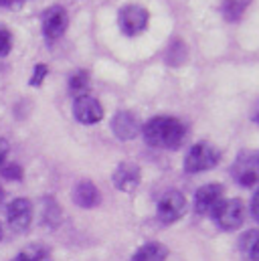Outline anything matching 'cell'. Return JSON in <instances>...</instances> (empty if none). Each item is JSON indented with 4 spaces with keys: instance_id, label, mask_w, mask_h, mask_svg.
<instances>
[{
    "instance_id": "obj_1",
    "label": "cell",
    "mask_w": 259,
    "mask_h": 261,
    "mask_svg": "<svg viewBox=\"0 0 259 261\" xmlns=\"http://www.w3.org/2000/svg\"><path fill=\"white\" fill-rule=\"evenodd\" d=\"M144 142L160 150H178L187 138V128L178 118L156 116L142 128Z\"/></svg>"
},
{
    "instance_id": "obj_2",
    "label": "cell",
    "mask_w": 259,
    "mask_h": 261,
    "mask_svg": "<svg viewBox=\"0 0 259 261\" xmlns=\"http://www.w3.org/2000/svg\"><path fill=\"white\" fill-rule=\"evenodd\" d=\"M217 227L225 233L237 231L245 221V204L241 198H223L211 213Z\"/></svg>"
},
{
    "instance_id": "obj_3",
    "label": "cell",
    "mask_w": 259,
    "mask_h": 261,
    "mask_svg": "<svg viewBox=\"0 0 259 261\" xmlns=\"http://www.w3.org/2000/svg\"><path fill=\"white\" fill-rule=\"evenodd\" d=\"M221 160V152L211 142H196L185 156V172L187 174H198L213 170Z\"/></svg>"
},
{
    "instance_id": "obj_4",
    "label": "cell",
    "mask_w": 259,
    "mask_h": 261,
    "mask_svg": "<svg viewBox=\"0 0 259 261\" xmlns=\"http://www.w3.org/2000/svg\"><path fill=\"white\" fill-rule=\"evenodd\" d=\"M231 174L239 187L251 189L259 182V154L255 152H239L237 160L233 162Z\"/></svg>"
},
{
    "instance_id": "obj_5",
    "label": "cell",
    "mask_w": 259,
    "mask_h": 261,
    "mask_svg": "<svg viewBox=\"0 0 259 261\" xmlns=\"http://www.w3.org/2000/svg\"><path fill=\"white\" fill-rule=\"evenodd\" d=\"M187 213V198L180 191H168L160 196L156 204V217L162 225H172L180 221Z\"/></svg>"
},
{
    "instance_id": "obj_6",
    "label": "cell",
    "mask_w": 259,
    "mask_h": 261,
    "mask_svg": "<svg viewBox=\"0 0 259 261\" xmlns=\"http://www.w3.org/2000/svg\"><path fill=\"white\" fill-rule=\"evenodd\" d=\"M150 12L140 4H126L118 12V24L126 37H136L148 29Z\"/></svg>"
},
{
    "instance_id": "obj_7",
    "label": "cell",
    "mask_w": 259,
    "mask_h": 261,
    "mask_svg": "<svg viewBox=\"0 0 259 261\" xmlns=\"http://www.w3.org/2000/svg\"><path fill=\"white\" fill-rule=\"evenodd\" d=\"M6 221H8V227L16 233L29 231L33 223V202L22 196L10 200L6 206Z\"/></svg>"
},
{
    "instance_id": "obj_8",
    "label": "cell",
    "mask_w": 259,
    "mask_h": 261,
    "mask_svg": "<svg viewBox=\"0 0 259 261\" xmlns=\"http://www.w3.org/2000/svg\"><path fill=\"white\" fill-rule=\"evenodd\" d=\"M41 24H43V35L47 41H57L61 39L69 27V14L63 6H49L41 14Z\"/></svg>"
},
{
    "instance_id": "obj_9",
    "label": "cell",
    "mask_w": 259,
    "mask_h": 261,
    "mask_svg": "<svg viewBox=\"0 0 259 261\" xmlns=\"http://www.w3.org/2000/svg\"><path fill=\"white\" fill-rule=\"evenodd\" d=\"M73 116L79 124L93 126L103 120V106L91 95H81L73 101Z\"/></svg>"
},
{
    "instance_id": "obj_10",
    "label": "cell",
    "mask_w": 259,
    "mask_h": 261,
    "mask_svg": "<svg viewBox=\"0 0 259 261\" xmlns=\"http://www.w3.org/2000/svg\"><path fill=\"white\" fill-rule=\"evenodd\" d=\"M142 172L136 162H120L112 174V182L122 193H134L140 187Z\"/></svg>"
},
{
    "instance_id": "obj_11",
    "label": "cell",
    "mask_w": 259,
    "mask_h": 261,
    "mask_svg": "<svg viewBox=\"0 0 259 261\" xmlns=\"http://www.w3.org/2000/svg\"><path fill=\"white\" fill-rule=\"evenodd\" d=\"M223 193H225V189L219 182H211V185L200 187L194 193V213L196 215H211L213 208L223 200Z\"/></svg>"
},
{
    "instance_id": "obj_12",
    "label": "cell",
    "mask_w": 259,
    "mask_h": 261,
    "mask_svg": "<svg viewBox=\"0 0 259 261\" xmlns=\"http://www.w3.org/2000/svg\"><path fill=\"white\" fill-rule=\"evenodd\" d=\"M112 132L118 140L122 142H128V140H134L140 132H142V126L138 122V118L128 112V110H120L114 118H112Z\"/></svg>"
},
{
    "instance_id": "obj_13",
    "label": "cell",
    "mask_w": 259,
    "mask_h": 261,
    "mask_svg": "<svg viewBox=\"0 0 259 261\" xmlns=\"http://www.w3.org/2000/svg\"><path fill=\"white\" fill-rule=\"evenodd\" d=\"M73 202L81 208H95L101 202V193L91 180H79L73 187Z\"/></svg>"
},
{
    "instance_id": "obj_14",
    "label": "cell",
    "mask_w": 259,
    "mask_h": 261,
    "mask_svg": "<svg viewBox=\"0 0 259 261\" xmlns=\"http://www.w3.org/2000/svg\"><path fill=\"white\" fill-rule=\"evenodd\" d=\"M168 253H170V251H168V247H166L164 243L148 241V243L140 245V247L134 251V255H132L130 261H166Z\"/></svg>"
},
{
    "instance_id": "obj_15",
    "label": "cell",
    "mask_w": 259,
    "mask_h": 261,
    "mask_svg": "<svg viewBox=\"0 0 259 261\" xmlns=\"http://www.w3.org/2000/svg\"><path fill=\"white\" fill-rule=\"evenodd\" d=\"M239 251L247 261H259V229H249L239 237Z\"/></svg>"
},
{
    "instance_id": "obj_16",
    "label": "cell",
    "mask_w": 259,
    "mask_h": 261,
    "mask_svg": "<svg viewBox=\"0 0 259 261\" xmlns=\"http://www.w3.org/2000/svg\"><path fill=\"white\" fill-rule=\"evenodd\" d=\"M69 91H71V95H75V97L87 95V91H89V73L83 71V69L75 71V73L69 77Z\"/></svg>"
},
{
    "instance_id": "obj_17",
    "label": "cell",
    "mask_w": 259,
    "mask_h": 261,
    "mask_svg": "<svg viewBox=\"0 0 259 261\" xmlns=\"http://www.w3.org/2000/svg\"><path fill=\"white\" fill-rule=\"evenodd\" d=\"M249 4H251V0H225L223 2V16L229 22H237Z\"/></svg>"
},
{
    "instance_id": "obj_18",
    "label": "cell",
    "mask_w": 259,
    "mask_h": 261,
    "mask_svg": "<svg viewBox=\"0 0 259 261\" xmlns=\"http://www.w3.org/2000/svg\"><path fill=\"white\" fill-rule=\"evenodd\" d=\"M10 261H49V249L43 245H29Z\"/></svg>"
},
{
    "instance_id": "obj_19",
    "label": "cell",
    "mask_w": 259,
    "mask_h": 261,
    "mask_svg": "<svg viewBox=\"0 0 259 261\" xmlns=\"http://www.w3.org/2000/svg\"><path fill=\"white\" fill-rule=\"evenodd\" d=\"M43 221H45L49 227H59V223H61V206H59L53 198H45Z\"/></svg>"
},
{
    "instance_id": "obj_20",
    "label": "cell",
    "mask_w": 259,
    "mask_h": 261,
    "mask_svg": "<svg viewBox=\"0 0 259 261\" xmlns=\"http://www.w3.org/2000/svg\"><path fill=\"white\" fill-rule=\"evenodd\" d=\"M47 75H49V67L45 65V63H37L35 69H33L31 79H29V85H31V87H41Z\"/></svg>"
},
{
    "instance_id": "obj_21",
    "label": "cell",
    "mask_w": 259,
    "mask_h": 261,
    "mask_svg": "<svg viewBox=\"0 0 259 261\" xmlns=\"http://www.w3.org/2000/svg\"><path fill=\"white\" fill-rule=\"evenodd\" d=\"M0 174L6 178V180H22V176H24V170H22V166L20 164H6L2 170H0Z\"/></svg>"
},
{
    "instance_id": "obj_22",
    "label": "cell",
    "mask_w": 259,
    "mask_h": 261,
    "mask_svg": "<svg viewBox=\"0 0 259 261\" xmlns=\"http://www.w3.org/2000/svg\"><path fill=\"white\" fill-rule=\"evenodd\" d=\"M12 49V33L6 27H0V57L8 55Z\"/></svg>"
},
{
    "instance_id": "obj_23",
    "label": "cell",
    "mask_w": 259,
    "mask_h": 261,
    "mask_svg": "<svg viewBox=\"0 0 259 261\" xmlns=\"http://www.w3.org/2000/svg\"><path fill=\"white\" fill-rule=\"evenodd\" d=\"M8 152H10V146H8V142H6L4 138H0V166L6 162V158H8Z\"/></svg>"
},
{
    "instance_id": "obj_24",
    "label": "cell",
    "mask_w": 259,
    "mask_h": 261,
    "mask_svg": "<svg viewBox=\"0 0 259 261\" xmlns=\"http://www.w3.org/2000/svg\"><path fill=\"white\" fill-rule=\"evenodd\" d=\"M251 215H253V219L259 223V191L251 198Z\"/></svg>"
},
{
    "instance_id": "obj_25",
    "label": "cell",
    "mask_w": 259,
    "mask_h": 261,
    "mask_svg": "<svg viewBox=\"0 0 259 261\" xmlns=\"http://www.w3.org/2000/svg\"><path fill=\"white\" fill-rule=\"evenodd\" d=\"M251 120H253L255 124H259V101L255 103V108H253V112H251Z\"/></svg>"
},
{
    "instance_id": "obj_26",
    "label": "cell",
    "mask_w": 259,
    "mask_h": 261,
    "mask_svg": "<svg viewBox=\"0 0 259 261\" xmlns=\"http://www.w3.org/2000/svg\"><path fill=\"white\" fill-rule=\"evenodd\" d=\"M2 200H4V189L0 187V202H2Z\"/></svg>"
},
{
    "instance_id": "obj_27",
    "label": "cell",
    "mask_w": 259,
    "mask_h": 261,
    "mask_svg": "<svg viewBox=\"0 0 259 261\" xmlns=\"http://www.w3.org/2000/svg\"><path fill=\"white\" fill-rule=\"evenodd\" d=\"M2 235H4V229H2V223H0V239H2Z\"/></svg>"
},
{
    "instance_id": "obj_28",
    "label": "cell",
    "mask_w": 259,
    "mask_h": 261,
    "mask_svg": "<svg viewBox=\"0 0 259 261\" xmlns=\"http://www.w3.org/2000/svg\"><path fill=\"white\" fill-rule=\"evenodd\" d=\"M0 4H2V0H0Z\"/></svg>"
}]
</instances>
